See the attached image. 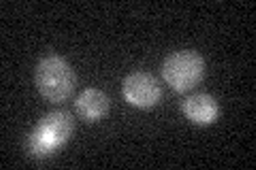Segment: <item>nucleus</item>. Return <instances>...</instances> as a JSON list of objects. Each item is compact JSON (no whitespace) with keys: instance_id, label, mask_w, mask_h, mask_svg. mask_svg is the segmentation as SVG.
Instances as JSON below:
<instances>
[{"instance_id":"nucleus-7","label":"nucleus","mask_w":256,"mask_h":170,"mask_svg":"<svg viewBox=\"0 0 256 170\" xmlns=\"http://www.w3.org/2000/svg\"><path fill=\"white\" fill-rule=\"evenodd\" d=\"M26 147H28V153H30V156H34V158H38V160L50 158L52 153H54V149H52L50 145H47V143H45V141H43L36 132H32V134L28 136Z\"/></svg>"},{"instance_id":"nucleus-2","label":"nucleus","mask_w":256,"mask_h":170,"mask_svg":"<svg viewBox=\"0 0 256 170\" xmlns=\"http://www.w3.org/2000/svg\"><path fill=\"white\" fill-rule=\"evenodd\" d=\"M162 77L175 92H188L205 77V62L196 51H175L162 64Z\"/></svg>"},{"instance_id":"nucleus-3","label":"nucleus","mask_w":256,"mask_h":170,"mask_svg":"<svg viewBox=\"0 0 256 170\" xmlns=\"http://www.w3.org/2000/svg\"><path fill=\"white\" fill-rule=\"evenodd\" d=\"M124 98L137 109H152L160 100V83L150 72H132L122 83Z\"/></svg>"},{"instance_id":"nucleus-5","label":"nucleus","mask_w":256,"mask_h":170,"mask_svg":"<svg viewBox=\"0 0 256 170\" xmlns=\"http://www.w3.org/2000/svg\"><path fill=\"white\" fill-rule=\"evenodd\" d=\"M184 115L196 126H210L218 117V102L210 94H194L184 102Z\"/></svg>"},{"instance_id":"nucleus-6","label":"nucleus","mask_w":256,"mask_h":170,"mask_svg":"<svg viewBox=\"0 0 256 170\" xmlns=\"http://www.w3.org/2000/svg\"><path fill=\"white\" fill-rule=\"evenodd\" d=\"M109 111V98L100 90H84L77 98V113L86 121H98L107 115Z\"/></svg>"},{"instance_id":"nucleus-4","label":"nucleus","mask_w":256,"mask_h":170,"mask_svg":"<svg viewBox=\"0 0 256 170\" xmlns=\"http://www.w3.org/2000/svg\"><path fill=\"white\" fill-rule=\"evenodd\" d=\"M34 132L56 151L70 139V134H73V119H70V115L64 111L47 113V115L38 121Z\"/></svg>"},{"instance_id":"nucleus-1","label":"nucleus","mask_w":256,"mask_h":170,"mask_svg":"<svg viewBox=\"0 0 256 170\" xmlns=\"http://www.w3.org/2000/svg\"><path fill=\"white\" fill-rule=\"evenodd\" d=\"M77 77L60 55H47L36 66V87L50 102H64L75 90Z\"/></svg>"}]
</instances>
